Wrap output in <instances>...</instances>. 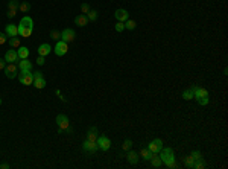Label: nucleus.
<instances>
[{"instance_id": "obj_10", "label": "nucleus", "mask_w": 228, "mask_h": 169, "mask_svg": "<svg viewBox=\"0 0 228 169\" xmlns=\"http://www.w3.org/2000/svg\"><path fill=\"white\" fill-rule=\"evenodd\" d=\"M148 149L151 152H160L163 149V140L161 139H154L148 145Z\"/></svg>"}, {"instance_id": "obj_43", "label": "nucleus", "mask_w": 228, "mask_h": 169, "mask_svg": "<svg viewBox=\"0 0 228 169\" xmlns=\"http://www.w3.org/2000/svg\"><path fill=\"white\" fill-rule=\"evenodd\" d=\"M0 168H2V169H9V165H8V163H2V165H0Z\"/></svg>"}, {"instance_id": "obj_44", "label": "nucleus", "mask_w": 228, "mask_h": 169, "mask_svg": "<svg viewBox=\"0 0 228 169\" xmlns=\"http://www.w3.org/2000/svg\"><path fill=\"white\" fill-rule=\"evenodd\" d=\"M0 105H2V98H0Z\"/></svg>"}, {"instance_id": "obj_12", "label": "nucleus", "mask_w": 228, "mask_h": 169, "mask_svg": "<svg viewBox=\"0 0 228 169\" xmlns=\"http://www.w3.org/2000/svg\"><path fill=\"white\" fill-rule=\"evenodd\" d=\"M114 17H116L117 22H126L129 18V12L126 11V9L119 8V9H116V12H114Z\"/></svg>"}, {"instance_id": "obj_14", "label": "nucleus", "mask_w": 228, "mask_h": 169, "mask_svg": "<svg viewBox=\"0 0 228 169\" xmlns=\"http://www.w3.org/2000/svg\"><path fill=\"white\" fill-rule=\"evenodd\" d=\"M5 61L9 64V63H17L18 61V55H17V50H14V49H9L6 54H5Z\"/></svg>"}, {"instance_id": "obj_19", "label": "nucleus", "mask_w": 228, "mask_h": 169, "mask_svg": "<svg viewBox=\"0 0 228 169\" xmlns=\"http://www.w3.org/2000/svg\"><path fill=\"white\" fill-rule=\"evenodd\" d=\"M18 70H32L34 66H32V63L26 58V59H18Z\"/></svg>"}, {"instance_id": "obj_41", "label": "nucleus", "mask_w": 228, "mask_h": 169, "mask_svg": "<svg viewBox=\"0 0 228 169\" xmlns=\"http://www.w3.org/2000/svg\"><path fill=\"white\" fill-rule=\"evenodd\" d=\"M6 64H8V63L5 61V58H0V70H3V69L6 67Z\"/></svg>"}, {"instance_id": "obj_23", "label": "nucleus", "mask_w": 228, "mask_h": 169, "mask_svg": "<svg viewBox=\"0 0 228 169\" xmlns=\"http://www.w3.org/2000/svg\"><path fill=\"white\" fill-rule=\"evenodd\" d=\"M8 43L11 46V49L20 47V37H18V35H17V37H9V38H8Z\"/></svg>"}, {"instance_id": "obj_4", "label": "nucleus", "mask_w": 228, "mask_h": 169, "mask_svg": "<svg viewBox=\"0 0 228 169\" xmlns=\"http://www.w3.org/2000/svg\"><path fill=\"white\" fill-rule=\"evenodd\" d=\"M18 81L23 85H32L34 84V73H32V70H20Z\"/></svg>"}, {"instance_id": "obj_6", "label": "nucleus", "mask_w": 228, "mask_h": 169, "mask_svg": "<svg viewBox=\"0 0 228 169\" xmlns=\"http://www.w3.org/2000/svg\"><path fill=\"white\" fill-rule=\"evenodd\" d=\"M46 78L43 76V72H34V84L32 85H35L38 90H41V89H44L46 87Z\"/></svg>"}, {"instance_id": "obj_17", "label": "nucleus", "mask_w": 228, "mask_h": 169, "mask_svg": "<svg viewBox=\"0 0 228 169\" xmlns=\"http://www.w3.org/2000/svg\"><path fill=\"white\" fill-rule=\"evenodd\" d=\"M5 34L8 35V38L9 37H17L18 35V29H17V24H6V28H5Z\"/></svg>"}, {"instance_id": "obj_42", "label": "nucleus", "mask_w": 228, "mask_h": 169, "mask_svg": "<svg viewBox=\"0 0 228 169\" xmlns=\"http://www.w3.org/2000/svg\"><path fill=\"white\" fill-rule=\"evenodd\" d=\"M15 15H17V11H8V17L9 18H14Z\"/></svg>"}, {"instance_id": "obj_3", "label": "nucleus", "mask_w": 228, "mask_h": 169, "mask_svg": "<svg viewBox=\"0 0 228 169\" xmlns=\"http://www.w3.org/2000/svg\"><path fill=\"white\" fill-rule=\"evenodd\" d=\"M57 124H58V134H62V133H73V130L70 128V122H68V117L66 114H58L57 116Z\"/></svg>"}, {"instance_id": "obj_35", "label": "nucleus", "mask_w": 228, "mask_h": 169, "mask_svg": "<svg viewBox=\"0 0 228 169\" xmlns=\"http://www.w3.org/2000/svg\"><path fill=\"white\" fill-rule=\"evenodd\" d=\"M196 102H198L199 105H207V104L210 102V98H208V96H205V98H199V99H196Z\"/></svg>"}, {"instance_id": "obj_8", "label": "nucleus", "mask_w": 228, "mask_h": 169, "mask_svg": "<svg viewBox=\"0 0 228 169\" xmlns=\"http://www.w3.org/2000/svg\"><path fill=\"white\" fill-rule=\"evenodd\" d=\"M96 142H97V146H99L101 151H108V149L111 148V140H110L107 136H103V134L99 136Z\"/></svg>"}, {"instance_id": "obj_29", "label": "nucleus", "mask_w": 228, "mask_h": 169, "mask_svg": "<svg viewBox=\"0 0 228 169\" xmlns=\"http://www.w3.org/2000/svg\"><path fill=\"white\" fill-rule=\"evenodd\" d=\"M123 23H125V29H128V31H134L137 28V23L134 22V20H129V18H128V20Z\"/></svg>"}, {"instance_id": "obj_30", "label": "nucleus", "mask_w": 228, "mask_h": 169, "mask_svg": "<svg viewBox=\"0 0 228 169\" xmlns=\"http://www.w3.org/2000/svg\"><path fill=\"white\" fill-rule=\"evenodd\" d=\"M18 6H20V2H18V0H9V3H8L9 11H17Z\"/></svg>"}, {"instance_id": "obj_25", "label": "nucleus", "mask_w": 228, "mask_h": 169, "mask_svg": "<svg viewBox=\"0 0 228 169\" xmlns=\"http://www.w3.org/2000/svg\"><path fill=\"white\" fill-rule=\"evenodd\" d=\"M193 163H195V158L192 156H187V157H184V166L189 169H193Z\"/></svg>"}, {"instance_id": "obj_7", "label": "nucleus", "mask_w": 228, "mask_h": 169, "mask_svg": "<svg viewBox=\"0 0 228 169\" xmlns=\"http://www.w3.org/2000/svg\"><path fill=\"white\" fill-rule=\"evenodd\" d=\"M67 50H68V44H67V43H66V41H62V40H58L57 44H55L53 52H55L58 56H64L66 54H67Z\"/></svg>"}, {"instance_id": "obj_38", "label": "nucleus", "mask_w": 228, "mask_h": 169, "mask_svg": "<svg viewBox=\"0 0 228 169\" xmlns=\"http://www.w3.org/2000/svg\"><path fill=\"white\" fill-rule=\"evenodd\" d=\"M195 160H199V158H202V154L199 152V151H192V154H190Z\"/></svg>"}, {"instance_id": "obj_33", "label": "nucleus", "mask_w": 228, "mask_h": 169, "mask_svg": "<svg viewBox=\"0 0 228 169\" xmlns=\"http://www.w3.org/2000/svg\"><path fill=\"white\" fill-rule=\"evenodd\" d=\"M114 29H116L117 32H123V31H125V23H123V22H117V24L114 26Z\"/></svg>"}, {"instance_id": "obj_2", "label": "nucleus", "mask_w": 228, "mask_h": 169, "mask_svg": "<svg viewBox=\"0 0 228 169\" xmlns=\"http://www.w3.org/2000/svg\"><path fill=\"white\" fill-rule=\"evenodd\" d=\"M160 158L163 161V165L166 168L169 169H173V168H178V165L175 163V152L172 148H163L160 151Z\"/></svg>"}, {"instance_id": "obj_9", "label": "nucleus", "mask_w": 228, "mask_h": 169, "mask_svg": "<svg viewBox=\"0 0 228 169\" xmlns=\"http://www.w3.org/2000/svg\"><path fill=\"white\" fill-rule=\"evenodd\" d=\"M75 38H76V34H75V31H73V29H70V28L64 29V31L61 32V40H62V41H66V43L73 41Z\"/></svg>"}, {"instance_id": "obj_31", "label": "nucleus", "mask_w": 228, "mask_h": 169, "mask_svg": "<svg viewBox=\"0 0 228 169\" xmlns=\"http://www.w3.org/2000/svg\"><path fill=\"white\" fill-rule=\"evenodd\" d=\"M18 9H20L22 12H29V11H31V5H29L27 2H23V3H20Z\"/></svg>"}, {"instance_id": "obj_36", "label": "nucleus", "mask_w": 228, "mask_h": 169, "mask_svg": "<svg viewBox=\"0 0 228 169\" xmlns=\"http://www.w3.org/2000/svg\"><path fill=\"white\" fill-rule=\"evenodd\" d=\"M81 11L84 12V14H87V12L90 11V5H88V3H82V5H81Z\"/></svg>"}, {"instance_id": "obj_22", "label": "nucleus", "mask_w": 228, "mask_h": 169, "mask_svg": "<svg viewBox=\"0 0 228 169\" xmlns=\"http://www.w3.org/2000/svg\"><path fill=\"white\" fill-rule=\"evenodd\" d=\"M97 128L96 126H91L90 130H88V133H87V139L85 140H90V142H96L97 140Z\"/></svg>"}, {"instance_id": "obj_28", "label": "nucleus", "mask_w": 228, "mask_h": 169, "mask_svg": "<svg viewBox=\"0 0 228 169\" xmlns=\"http://www.w3.org/2000/svg\"><path fill=\"white\" fill-rule=\"evenodd\" d=\"M205 166H207V163L204 161V158L195 160V163H193V169H204Z\"/></svg>"}, {"instance_id": "obj_1", "label": "nucleus", "mask_w": 228, "mask_h": 169, "mask_svg": "<svg viewBox=\"0 0 228 169\" xmlns=\"http://www.w3.org/2000/svg\"><path fill=\"white\" fill-rule=\"evenodd\" d=\"M17 29H18V37H24V38L31 37L34 32V20L31 17L24 15L20 20V23L17 24Z\"/></svg>"}, {"instance_id": "obj_27", "label": "nucleus", "mask_w": 228, "mask_h": 169, "mask_svg": "<svg viewBox=\"0 0 228 169\" xmlns=\"http://www.w3.org/2000/svg\"><path fill=\"white\" fill-rule=\"evenodd\" d=\"M151 154H152V152L149 151L148 148H141V149H140V156H141V158H143V160H148V161H149V158H151Z\"/></svg>"}, {"instance_id": "obj_37", "label": "nucleus", "mask_w": 228, "mask_h": 169, "mask_svg": "<svg viewBox=\"0 0 228 169\" xmlns=\"http://www.w3.org/2000/svg\"><path fill=\"white\" fill-rule=\"evenodd\" d=\"M6 41H8V35L5 32H0V44H5Z\"/></svg>"}, {"instance_id": "obj_34", "label": "nucleus", "mask_w": 228, "mask_h": 169, "mask_svg": "<svg viewBox=\"0 0 228 169\" xmlns=\"http://www.w3.org/2000/svg\"><path fill=\"white\" fill-rule=\"evenodd\" d=\"M50 37H52V38H53V40H59V38H61V32H59V31H57V29H53V31H52V32H50Z\"/></svg>"}, {"instance_id": "obj_18", "label": "nucleus", "mask_w": 228, "mask_h": 169, "mask_svg": "<svg viewBox=\"0 0 228 169\" xmlns=\"http://www.w3.org/2000/svg\"><path fill=\"white\" fill-rule=\"evenodd\" d=\"M149 161H151L152 168H160V166L163 165V161H161V158H160L158 152H152V154H151V158H149Z\"/></svg>"}, {"instance_id": "obj_13", "label": "nucleus", "mask_w": 228, "mask_h": 169, "mask_svg": "<svg viewBox=\"0 0 228 169\" xmlns=\"http://www.w3.org/2000/svg\"><path fill=\"white\" fill-rule=\"evenodd\" d=\"M208 96V91L204 87H199V85H193V98L195 99H199V98H205Z\"/></svg>"}, {"instance_id": "obj_32", "label": "nucleus", "mask_w": 228, "mask_h": 169, "mask_svg": "<svg viewBox=\"0 0 228 169\" xmlns=\"http://www.w3.org/2000/svg\"><path fill=\"white\" fill-rule=\"evenodd\" d=\"M131 146H132V142H131L129 139H126L125 142H123V145H122V149H123V151H129Z\"/></svg>"}, {"instance_id": "obj_24", "label": "nucleus", "mask_w": 228, "mask_h": 169, "mask_svg": "<svg viewBox=\"0 0 228 169\" xmlns=\"http://www.w3.org/2000/svg\"><path fill=\"white\" fill-rule=\"evenodd\" d=\"M182 98H184L186 101H190V99H193V87H190V89H187V90L182 91Z\"/></svg>"}, {"instance_id": "obj_26", "label": "nucleus", "mask_w": 228, "mask_h": 169, "mask_svg": "<svg viewBox=\"0 0 228 169\" xmlns=\"http://www.w3.org/2000/svg\"><path fill=\"white\" fill-rule=\"evenodd\" d=\"M85 15H87L88 22H96V20H97V11H94V9H90Z\"/></svg>"}, {"instance_id": "obj_15", "label": "nucleus", "mask_w": 228, "mask_h": 169, "mask_svg": "<svg viewBox=\"0 0 228 169\" xmlns=\"http://www.w3.org/2000/svg\"><path fill=\"white\" fill-rule=\"evenodd\" d=\"M88 18H87V15L85 14H79V15H76L75 17V24L76 26H79V28H84V26H87L88 24Z\"/></svg>"}, {"instance_id": "obj_39", "label": "nucleus", "mask_w": 228, "mask_h": 169, "mask_svg": "<svg viewBox=\"0 0 228 169\" xmlns=\"http://www.w3.org/2000/svg\"><path fill=\"white\" fill-rule=\"evenodd\" d=\"M44 63H46V56H38L37 58V64L38 66H44Z\"/></svg>"}, {"instance_id": "obj_11", "label": "nucleus", "mask_w": 228, "mask_h": 169, "mask_svg": "<svg viewBox=\"0 0 228 169\" xmlns=\"http://www.w3.org/2000/svg\"><path fill=\"white\" fill-rule=\"evenodd\" d=\"M82 149H84L85 152H90V154H93V152H96V151L99 149V146H97V142H90V140H85V142L82 143Z\"/></svg>"}, {"instance_id": "obj_40", "label": "nucleus", "mask_w": 228, "mask_h": 169, "mask_svg": "<svg viewBox=\"0 0 228 169\" xmlns=\"http://www.w3.org/2000/svg\"><path fill=\"white\" fill-rule=\"evenodd\" d=\"M55 93H57V96H58V98H59V99H61L62 102H67V99H66V98L62 96V93H61V90H58V89H57V90H55Z\"/></svg>"}, {"instance_id": "obj_20", "label": "nucleus", "mask_w": 228, "mask_h": 169, "mask_svg": "<svg viewBox=\"0 0 228 169\" xmlns=\"http://www.w3.org/2000/svg\"><path fill=\"white\" fill-rule=\"evenodd\" d=\"M17 55H18V59H26V58H29V47L20 46V47L17 49Z\"/></svg>"}, {"instance_id": "obj_5", "label": "nucleus", "mask_w": 228, "mask_h": 169, "mask_svg": "<svg viewBox=\"0 0 228 169\" xmlns=\"http://www.w3.org/2000/svg\"><path fill=\"white\" fill-rule=\"evenodd\" d=\"M3 70H5L6 78L14 79V78H17V76H18V66H17V64H14V63L6 64V67L3 69Z\"/></svg>"}, {"instance_id": "obj_21", "label": "nucleus", "mask_w": 228, "mask_h": 169, "mask_svg": "<svg viewBox=\"0 0 228 169\" xmlns=\"http://www.w3.org/2000/svg\"><path fill=\"white\" fill-rule=\"evenodd\" d=\"M126 158H128V163L129 165H137L138 163V154H137L136 151H128V154H126Z\"/></svg>"}, {"instance_id": "obj_16", "label": "nucleus", "mask_w": 228, "mask_h": 169, "mask_svg": "<svg viewBox=\"0 0 228 169\" xmlns=\"http://www.w3.org/2000/svg\"><path fill=\"white\" fill-rule=\"evenodd\" d=\"M37 52H38L40 56H47L52 52V47H50V44H47V43H43V44H40V47L37 49Z\"/></svg>"}]
</instances>
